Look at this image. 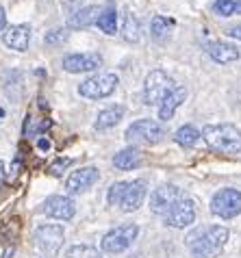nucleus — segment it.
<instances>
[{
  "mask_svg": "<svg viewBox=\"0 0 241 258\" xmlns=\"http://www.w3.org/2000/svg\"><path fill=\"white\" fill-rule=\"evenodd\" d=\"M37 146H39V150H44V152H46V150H50V141H48V139H39Z\"/></svg>",
  "mask_w": 241,
  "mask_h": 258,
  "instance_id": "nucleus-33",
  "label": "nucleus"
},
{
  "mask_svg": "<svg viewBox=\"0 0 241 258\" xmlns=\"http://www.w3.org/2000/svg\"><path fill=\"white\" fill-rule=\"evenodd\" d=\"M44 213L48 217L70 221L76 213V204H74V200H70L66 196H50V198H46V202H44Z\"/></svg>",
  "mask_w": 241,
  "mask_h": 258,
  "instance_id": "nucleus-12",
  "label": "nucleus"
},
{
  "mask_svg": "<svg viewBox=\"0 0 241 258\" xmlns=\"http://www.w3.org/2000/svg\"><path fill=\"white\" fill-rule=\"evenodd\" d=\"M68 39V33L66 31H52V33H48L46 35V44L48 46H56V44H63V41Z\"/></svg>",
  "mask_w": 241,
  "mask_h": 258,
  "instance_id": "nucleus-29",
  "label": "nucleus"
},
{
  "mask_svg": "<svg viewBox=\"0 0 241 258\" xmlns=\"http://www.w3.org/2000/svg\"><path fill=\"white\" fill-rule=\"evenodd\" d=\"M200 137H202L200 131H198L196 126H191V124L180 126L178 131H176V135H174L176 143H178V146H183V148H191V146H196L198 139H200Z\"/></svg>",
  "mask_w": 241,
  "mask_h": 258,
  "instance_id": "nucleus-21",
  "label": "nucleus"
},
{
  "mask_svg": "<svg viewBox=\"0 0 241 258\" xmlns=\"http://www.w3.org/2000/svg\"><path fill=\"white\" fill-rule=\"evenodd\" d=\"M211 213L222 219H232L241 215V191L219 189L211 200Z\"/></svg>",
  "mask_w": 241,
  "mask_h": 258,
  "instance_id": "nucleus-5",
  "label": "nucleus"
},
{
  "mask_svg": "<svg viewBox=\"0 0 241 258\" xmlns=\"http://www.w3.org/2000/svg\"><path fill=\"white\" fill-rule=\"evenodd\" d=\"M3 182H5V163L0 161V187H3Z\"/></svg>",
  "mask_w": 241,
  "mask_h": 258,
  "instance_id": "nucleus-34",
  "label": "nucleus"
},
{
  "mask_svg": "<svg viewBox=\"0 0 241 258\" xmlns=\"http://www.w3.org/2000/svg\"><path fill=\"white\" fill-rule=\"evenodd\" d=\"M70 163H72V159H56L50 167H48V174H50V176H61L63 169L70 167Z\"/></svg>",
  "mask_w": 241,
  "mask_h": 258,
  "instance_id": "nucleus-28",
  "label": "nucleus"
},
{
  "mask_svg": "<svg viewBox=\"0 0 241 258\" xmlns=\"http://www.w3.org/2000/svg\"><path fill=\"white\" fill-rule=\"evenodd\" d=\"M228 241V230L224 226H209L194 232L187 239V245L194 258H217Z\"/></svg>",
  "mask_w": 241,
  "mask_h": 258,
  "instance_id": "nucleus-1",
  "label": "nucleus"
},
{
  "mask_svg": "<svg viewBox=\"0 0 241 258\" xmlns=\"http://www.w3.org/2000/svg\"><path fill=\"white\" fill-rule=\"evenodd\" d=\"M137 234H139L137 224H124V226H117L115 230L104 234L100 245L104 252H109V254H122L124 249H129L133 245Z\"/></svg>",
  "mask_w": 241,
  "mask_h": 258,
  "instance_id": "nucleus-4",
  "label": "nucleus"
},
{
  "mask_svg": "<svg viewBox=\"0 0 241 258\" xmlns=\"http://www.w3.org/2000/svg\"><path fill=\"white\" fill-rule=\"evenodd\" d=\"M102 66V56L98 52H83V54H68L63 59V70L70 74H81V72H91Z\"/></svg>",
  "mask_w": 241,
  "mask_h": 258,
  "instance_id": "nucleus-11",
  "label": "nucleus"
},
{
  "mask_svg": "<svg viewBox=\"0 0 241 258\" xmlns=\"http://www.w3.org/2000/svg\"><path fill=\"white\" fill-rule=\"evenodd\" d=\"M213 11L217 13V16H222V18H228V16L235 13V3H232V0H215Z\"/></svg>",
  "mask_w": 241,
  "mask_h": 258,
  "instance_id": "nucleus-27",
  "label": "nucleus"
},
{
  "mask_svg": "<svg viewBox=\"0 0 241 258\" xmlns=\"http://www.w3.org/2000/svg\"><path fill=\"white\" fill-rule=\"evenodd\" d=\"M226 35H228V37H235V39H241V26H228L226 28Z\"/></svg>",
  "mask_w": 241,
  "mask_h": 258,
  "instance_id": "nucleus-31",
  "label": "nucleus"
},
{
  "mask_svg": "<svg viewBox=\"0 0 241 258\" xmlns=\"http://www.w3.org/2000/svg\"><path fill=\"white\" fill-rule=\"evenodd\" d=\"M235 11H239V13H241V0H239V3H235Z\"/></svg>",
  "mask_w": 241,
  "mask_h": 258,
  "instance_id": "nucleus-35",
  "label": "nucleus"
},
{
  "mask_svg": "<svg viewBox=\"0 0 241 258\" xmlns=\"http://www.w3.org/2000/svg\"><path fill=\"white\" fill-rule=\"evenodd\" d=\"M44 128H48V121H39V124H37V121H35V119H28L26 121V133H37V131H44Z\"/></svg>",
  "mask_w": 241,
  "mask_h": 258,
  "instance_id": "nucleus-30",
  "label": "nucleus"
},
{
  "mask_svg": "<svg viewBox=\"0 0 241 258\" xmlns=\"http://www.w3.org/2000/svg\"><path fill=\"white\" fill-rule=\"evenodd\" d=\"M185 98H187V89L185 87H174L172 94H167L165 98H163V102L159 106V117L163 121H167V119H172L174 117V113L176 109L185 102Z\"/></svg>",
  "mask_w": 241,
  "mask_h": 258,
  "instance_id": "nucleus-16",
  "label": "nucleus"
},
{
  "mask_svg": "<svg viewBox=\"0 0 241 258\" xmlns=\"http://www.w3.org/2000/svg\"><path fill=\"white\" fill-rule=\"evenodd\" d=\"M3 41H5V46H9L11 50L24 52L28 48V41H31V26H26V24L9 26L3 33Z\"/></svg>",
  "mask_w": 241,
  "mask_h": 258,
  "instance_id": "nucleus-15",
  "label": "nucleus"
},
{
  "mask_svg": "<svg viewBox=\"0 0 241 258\" xmlns=\"http://www.w3.org/2000/svg\"><path fill=\"white\" fill-rule=\"evenodd\" d=\"M202 137L215 152L237 154L241 152V133L232 124H213L202 128Z\"/></svg>",
  "mask_w": 241,
  "mask_h": 258,
  "instance_id": "nucleus-2",
  "label": "nucleus"
},
{
  "mask_svg": "<svg viewBox=\"0 0 241 258\" xmlns=\"http://www.w3.org/2000/svg\"><path fill=\"white\" fill-rule=\"evenodd\" d=\"M207 52L213 61L217 63H232L239 59V50L237 46L232 44H226V41H213V44L207 46Z\"/></svg>",
  "mask_w": 241,
  "mask_h": 258,
  "instance_id": "nucleus-17",
  "label": "nucleus"
},
{
  "mask_svg": "<svg viewBox=\"0 0 241 258\" xmlns=\"http://www.w3.org/2000/svg\"><path fill=\"white\" fill-rule=\"evenodd\" d=\"M144 198H146V182L144 180H133V182H126L124 193H122V200H119V209L124 213H133L137 211L141 204H144Z\"/></svg>",
  "mask_w": 241,
  "mask_h": 258,
  "instance_id": "nucleus-13",
  "label": "nucleus"
},
{
  "mask_svg": "<svg viewBox=\"0 0 241 258\" xmlns=\"http://www.w3.org/2000/svg\"><path fill=\"white\" fill-rule=\"evenodd\" d=\"M141 159H144V154H141L139 148H124L122 152H117L115 156H113V165H115L117 169H135L141 165Z\"/></svg>",
  "mask_w": 241,
  "mask_h": 258,
  "instance_id": "nucleus-18",
  "label": "nucleus"
},
{
  "mask_svg": "<svg viewBox=\"0 0 241 258\" xmlns=\"http://www.w3.org/2000/svg\"><path fill=\"white\" fill-rule=\"evenodd\" d=\"M5 26H7V13L3 7H0V31H5Z\"/></svg>",
  "mask_w": 241,
  "mask_h": 258,
  "instance_id": "nucleus-32",
  "label": "nucleus"
},
{
  "mask_svg": "<svg viewBox=\"0 0 241 258\" xmlns=\"http://www.w3.org/2000/svg\"><path fill=\"white\" fill-rule=\"evenodd\" d=\"M165 137V131L159 121L154 119H137L133 121L126 131V139L135 141V143H148V146H154Z\"/></svg>",
  "mask_w": 241,
  "mask_h": 258,
  "instance_id": "nucleus-6",
  "label": "nucleus"
},
{
  "mask_svg": "<svg viewBox=\"0 0 241 258\" xmlns=\"http://www.w3.org/2000/svg\"><path fill=\"white\" fill-rule=\"evenodd\" d=\"M98 16H100V9L94 7V5H89V7H85V9H81V11H76L74 16H70L68 26L70 28H87L91 24H96Z\"/></svg>",
  "mask_w": 241,
  "mask_h": 258,
  "instance_id": "nucleus-19",
  "label": "nucleus"
},
{
  "mask_svg": "<svg viewBox=\"0 0 241 258\" xmlns=\"http://www.w3.org/2000/svg\"><path fill=\"white\" fill-rule=\"evenodd\" d=\"M180 196L183 193L176 184H161V187L154 189L152 196H150V211L154 215H165Z\"/></svg>",
  "mask_w": 241,
  "mask_h": 258,
  "instance_id": "nucleus-10",
  "label": "nucleus"
},
{
  "mask_svg": "<svg viewBox=\"0 0 241 258\" xmlns=\"http://www.w3.org/2000/svg\"><path fill=\"white\" fill-rule=\"evenodd\" d=\"M122 35L126 41H139L141 37V28H139V20L133 16V13H126L124 16V26H122Z\"/></svg>",
  "mask_w": 241,
  "mask_h": 258,
  "instance_id": "nucleus-22",
  "label": "nucleus"
},
{
  "mask_svg": "<svg viewBox=\"0 0 241 258\" xmlns=\"http://www.w3.org/2000/svg\"><path fill=\"white\" fill-rule=\"evenodd\" d=\"M124 187H126V182H113L111 187H109L107 202H109L111 206H117V204H119V200H122V193H124Z\"/></svg>",
  "mask_w": 241,
  "mask_h": 258,
  "instance_id": "nucleus-26",
  "label": "nucleus"
},
{
  "mask_svg": "<svg viewBox=\"0 0 241 258\" xmlns=\"http://www.w3.org/2000/svg\"><path fill=\"white\" fill-rule=\"evenodd\" d=\"M167 35H169V22L161 16H154L152 18V37L157 41H165Z\"/></svg>",
  "mask_w": 241,
  "mask_h": 258,
  "instance_id": "nucleus-24",
  "label": "nucleus"
},
{
  "mask_svg": "<svg viewBox=\"0 0 241 258\" xmlns=\"http://www.w3.org/2000/svg\"><path fill=\"white\" fill-rule=\"evenodd\" d=\"M63 239H66V232H63V226L59 224H41L37 232H35V243L46 256H54L59 252Z\"/></svg>",
  "mask_w": 241,
  "mask_h": 258,
  "instance_id": "nucleus-9",
  "label": "nucleus"
},
{
  "mask_svg": "<svg viewBox=\"0 0 241 258\" xmlns=\"http://www.w3.org/2000/svg\"><path fill=\"white\" fill-rule=\"evenodd\" d=\"M165 224L169 228H187L196 221V204L194 200L187 198V196H180L176 202L172 204V209H169L165 215Z\"/></svg>",
  "mask_w": 241,
  "mask_h": 258,
  "instance_id": "nucleus-8",
  "label": "nucleus"
},
{
  "mask_svg": "<svg viewBox=\"0 0 241 258\" xmlns=\"http://www.w3.org/2000/svg\"><path fill=\"white\" fill-rule=\"evenodd\" d=\"M68 258H102V254L91 245H72L68 249Z\"/></svg>",
  "mask_w": 241,
  "mask_h": 258,
  "instance_id": "nucleus-25",
  "label": "nucleus"
},
{
  "mask_svg": "<svg viewBox=\"0 0 241 258\" xmlns=\"http://www.w3.org/2000/svg\"><path fill=\"white\" fill-rule=\"evenodd\" d=\"M174 78L167 76L163 70H152L150 74L146 76V85H144V102L148 106L161 104L163 98L174 91Z\"/></svg>",
  "mask_w": 241,
  "mask_h": 258,
  "instance_id": "nucleus-3",
  "label": "nucleus"
},
{
  "mask_svg": "<svg viewBox=\"0 0 241 258\" xmlns=\"http://www.w3.org/2000/svg\"><path fill=\"white\" fill-rule=\"evenodd\" d=\"M98 169L96 167H91V165H87V167H81V169H76L72 171V174L68 176V180H66V189L70 193H81V191H87L91 184L98 182Z\"/></svg>",
  "mask_w": 241,
  "mask_h": 258,
  "instance_id": "nucleus-14",
  "label": "nucleus"
},
{
  "mask_svg": "<svg viewBox=\"0 0 241 258\" xmlns=\"http://www.w3.org/2000/svg\"><path fill=\"white\" fill-rule=\"evenodd\" d=\"M122 117H124V106H109V109L98 113L96 128L98 131H107V128H113L115 124H119Z\"/></svg>",
  "mask_w": 241,
  "mask_h": 258,
  "instance_id": "nucleus-20",
  "label": "nucleus"
},
{
  "mask_svg": "<svg viewBox=\"0 0 241 258\" xmlns=\"http://www.w3.org/2000/svg\"><path fill=\"white\" fill-rule=\"evenodd\" d=\"M119 83V78L115 74H96L87 78L85 83H81L79 87V94L83 98H89V100H100V98H107L115 91Z\"/></svg>",
  "mask_w": 241,
  "mask_h": 258,
  "instance_id": "nucleus-7",
  "label": "nucleus"
},
{
  "mask_svg": "<svg viewBox=\"0 0 241 258\" xmlns=\"http://www.w3.org/2000/svg\"><path fill=\"white\" fill-rule=\"evenodd\" d=\"M96 24H98V28H100L102 33H107V35H115V26H117V13L113 11V9H109V11L100 13V16H98V20H96Z\"/></svg>",
  "mask_w": 241,
  "mask_h": 258,
  "instance_id": "nucleus-23",
  "label": "nucleus"
}]
</instances>
